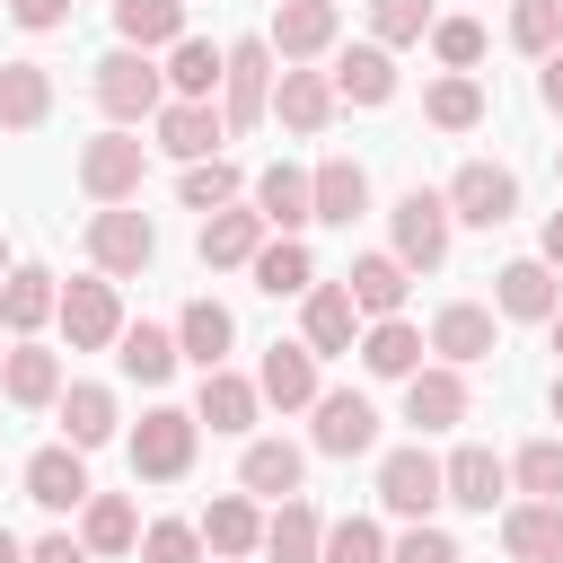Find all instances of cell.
I'll return each mask as SVG.
<instances>
[{
  "label": "cell",
  "instance_id": "obj_1",
  "mask_svg": "<svg viewBox=\"0 0 563 563\" xmlns=\"http://www.w3.org/2000/svg\"><path fill=\"white\" fill-rule=\"evenodd\" d=\"M88 97H97L114 123H141V114H158V106H167V70H158L141 44H114V53L88 70Z\"/></svg>",
  "mask_w": 563,
  "mask_h": 563
},
{
  "label": "cell",
  "instance_id": "obj_2",
  "mask_svg": "<svg viewBox=\"0 0 563 563\" xmlns=\"http://www.w3.org/2000/svg\"><path fill=\"white\" fill-rule=\"evenodd\" d=\"M141 176H150V141H132L123 123L79 150V194H88V202H132Z\"/></svg>",
  "mask_w": 563,
  "mask_h": 563
},
{
  "label": "cell",
  "instance_id": "obj_3",
  "mask_svg": "<svg viewBox=\"0 0 563 563\" xmlns=\"http://www.w3.org/2000/svg\"><path fill=\"white\" fill-rule=\"evenodd\" d=\"M150 255H158V220L150 211H132V202H106L97 220H88V264L97 273H150Z\"/></svg>",
  "mask_w": 563,
  "mask_h": 563
},
{
  "label": "cell",
  "instance_id": "obj_4",
  "mask_svg": "<svg viewBox=\"0 0 563 563\" xmlns=\"http://www.w3.org/2000/svg\"><path fill=\"white\" fill-rule=\"evenodd\" d=\"M194 440H202V422H194V413H176V405H150V413H141V431H132V475H150V484H176V475L194 466Z\"/></svg>",
  "mask_w": 563,
  "mask_h": 563
},
{
  "label": "cell",
  "instance_id": "obj_5",
  "mask_svg": "<svg viewBox=\"0 0 563 563\" xmlns=\"http://www.w3.org/2000/svg\"><path fill=\"white\" fill-rule=\"evenodd\" d=\"M378 501L396 510V519H431L440 501H449V475H440V457L413 440V449H387L378 457Z\"/></svg>",
  "mask_w": 563,
  "mask_h": 563
},
{
  "label": "cell",
  "instance_id": "obj_6",
  "mask_svg": "<svg viewBox=\"0 0 563 563\" xmlns=\"http://www.w3.org/2000/svg\"><path fill=\"white\" fill-rule=\"evenodd\" d=\"M220 114H229V132H255V123L273 114V44H264V35H246V44H229V79H220Z\"/></svg>",
  "mask_w": 563,
  "mask_h": 563
},
{
  "label": "cell",
  "instance_id": "obj_7",
  "mask_svg": "<svg viewBox=\"0 0 563 563\" xmlns=\"http://www.w3.org/2000/svg\"><path fill=\"white\" fill-rule=\"evenodd\" d=\"M396 255L413 264V273H431V264H449V229H457V211H449V194H431V185H413L396 211Z\"/></svg>",
  "mask_w": 563,
  "mask_h": 563
},
{
  "label": "cell",
  "instance_id": "obj_8",
  "mask_svg": "<svg viewBox=\"0 0 563 563\" xmlns=\"http://www.w3.org/2000/svg\"><path fill=\"white\" fill-rule=\"evenodd\" d=\"M62 334H70V352H106V343H123V299H114V273L62 282Z\"/></svg>",
  "mask_w": 563,
  "mask_h": 563
},
{
  "label": "cell",
  "instance_id": "obj_9",
  "mask_svg": "<svg viewBox=\"0 0 563 563\" xmlns=\"http://www.w3.org/2000/svg\"><path fill=\"white\" fill-rule=\"evenodd\" d=\"M308 413H317V431H308L317 457H361V449H378V405H369L361 387H325Z\"/></svg>",
  "mask_w": 563,
  "mask_h": 563
},
{
  "label": "cell",
  "instance_id": "obj_10",
  "mask_svg": "<svg viewBox=\"0 0 563 563\" xmlns=\"http://www.w3.org/2000/svg\"><path fill=\"white\" fill-rule=\"evenodd\" d=\"M449 211H457L466 229H501V220L519 211V176L493 167V158H466V167L449 176Z\"/></svg>",
  "mask_w": 563,
  "mask_h": 563
},
{
  "label": "cell",
  "instance_id": "obj_11",
  "mask_svg": "<svg viewBox=\"0 0 563 563\" xmlns=\"http://www.w3.org/2000/svg\"><path fill=\"white\" fill-rule=\"evenodd\" d=\"M405 422L431 440V431H449V422H466V369L457 361H431V369H413L405 378Z\"/></svg>",
  "mask_w": 563,
  "mask_h": 563
},
{
  "label": "cell",
  "instance_id": "obj_12",
  "mask_svg": "<svg viewBox=\"0 0 563 563\" xmlns=\"http://www.w3.org/2000/svg\"><path fill=\"white\" fill-rule=\"evenodd\" d=\"M150 123H158V150H167V158H185V167H194V158H211V150L229 141V114H211V97H176V106H158Z\"/></svg>",
  "mask_w": 563,
  "mask_h": 563
},
{
  "label": "cell",
  "instance_id": "obj_13",
  "mask_svg": "<svg viewBox=\"0 0 563 563\" xmlns=\"http://www.w3.org/2000/svg\"><path fill=\"white\" fill-rule=\"evenodd\" d=\"M299 343H308L317 361H334V352L361 343V308H352L343 282H317V290H308V308H299Z\"/></svg>",
  "mask_w": 563,
  "mask_h": 563
},
{
  "label": "cell",
  "instance_id": "obj_14",
  "mask_svg": "<svg viewBox=\"0 0 563 563\" xmlns=\"http://www.w3.org/2000/svg\"><path fill=\"white\" fill-rule=\"evenodd\" d=\"M79 457H88V449H70V440H53V449H35V457H26V501H35V510H79V501L97 493Z\"/></svg>",
  "mask_w": 563,
  "mask_h": 563
},
{
  "label": "cell",
  "instance_id": "obj_15",
  "mask_svg": "<svg viewBox=\"0 0 563 563\" xmlns=\"http://www.w3.org/2000/svg\"><path fill=\"white\" fill-rule=\"evenodd\" d=\"M334 26H343L334 0H273V35H264V44H273L282 62H317V53L334 44Z\"/></svg>",
  "mask_w": 563,
  "mask_h": 563
},
{
  "label": "cell",
  "instance_id": "obj_16",
  "mask_svg": "<svg viewBox=\"0 0 563 563\" xmlns=\"http://www.w3.org/2000/svg\"><path fill=\"white\" fill-rule=\"evenodd\" d=\"M255 211H264V229H282V238H299V229L317 220V185H308V167H290V158H273V167L255 176Z\"/></svg>",
  "mask_w": 563,
  "mask_h": 563
},
{
  "label": "cell",
  "instance_id": "obj_17",
  "mask_svg": "<svg viewBox=\"0 0 563 563\" xmlns=\"http://www.w3.org/2000/svg\"><path fill=\"white\" fill-rule=\"evenodd\" d=\"M343 290H352V308H361V317H405V290H413V264H405V255H352V273H343Z\"/></svg>",
  "mask_w": 563,
  "mask_h": 563
},
{
  "label": "cell",
  "instance_id": "obj_18",
  "mask_svg": "<svg viewBox=\"0 0 563 563\" xmlns=\"http://www.w3.org/2000/svg\"><path fill=\"white\" fill-rule=\"evenodd\" d=\"M493 299H501V317H528V325H545V317L563 308V290H554V264H545V255L501 264V273H493Z\"/></svg>",
  "mask_w": 563,
  "mask_h": 563
},
{
  "label": "cell",
  "instance_id": "obj_19",
  "mask_svg": "<svg viewBox=\"0 0 563 563\" xmlns=\"http://www.w3.org/2000/svg\"><path fill=\"white\" fill-rule=\"evenodd\" d=\"M62 317V282L44 273V264H9V282H0V325L9 334H35V325H53Z\"/></svg>",
  "mask_w": 563,
  "mask_h": 563
},
{
  "label": "cell",
  "instance_id": "obj_20",
  "mask_svg": "<svg viewBox=\"0 0 563 563\" xmlns=\"http://www.w3.org/2000/svg\"><path fill=\"white\" fill-rule=\"evenodd\" d=\"M255 387H264V405H282V413H308L325 387H317V352L308 343H273L264 352V369H255Z\"/></svg>",
  "mask_w": 563,
  "mask_h": 563
},
{
  "label": "cell",
  "instance_id": "obj_21",
  "mask_svg": "<svg viewBox=\"0 0 563 563\" xmlns=\"http://www.w3.org/2000/svg\"><path fill=\"white\" fill-rule=\"evenodd\" d=\"M0 396H9V405H62V361H53L35 334H18V343L0 352Z\"/></svg>",
  "mask_w": 563,
  "mask_h": 563
},
{
  "label": "cell",
  "instance_id": "obj_22",
  "mask_svg": "<svg viewBox=\"0 0 563 563\" xmlns=\"http://www.w3.org/2000/svg\"><path fill=\"white\" fill-rule=\"evenodd\" d=\"M431 352H440V361H457V369L493 361V308H475V299H449V308L431 317Z\"/></svg>",
  "mask_w": 563,
  "mask_h": 563
},
{
  "label": "cell",
  "instance_id": "obj_23",
  "mask_svg": "<svg viewBox=\"0 0 563 563\" xmlns=\"http://www.w3.org/2000/svg\"><path fill=\"white\" fill-rule=\"evenodd\" d=\"M255 413H264V387H255V378H238V369H202L194 422H211V431H255Z\"/></svg>",
  "mask_w": 563,
  "mask_h": 563
},
{
  "label": "cell",
  "instance_id": "obj_24",
  "mask_svg": "<svg viewBox=\"0 0 563 563\" xmlns=\"http://www.w3.org/2000/svg\"><path fill=\"white\" fill-rule=\"evenodd\" d=\"M202 545H211L220 563H246V554H264V519H255V493H220V501L202 510Z\"/></svg>",
  "mask_w": 563,
  "mask_h": 563
},
{
  "label": "cell",
  "instance_id": "obj_25",
  "mask_svg": "<svg viewBox=\"0 0 563 563\" xmlns=\"http://www.w3.org/2000/svg\"><path fill=\"white\" fill-rule=\"evenodd\" d=\"M501 545L519 563H563V501H510L501 510Z\"/></svg>",
  "mask_w": 563,
  "mask_h": 563
},
{
  "label": "cell",
  "instance_id": "obj_26",
  "mask_svg": "<svg viewBox=\"0 0 563 563\" xmlns=\"http://www.w3.org/2000/svg\"><path fill=\"white\" fill-rule=\"evenodd\" d=\"M273 114L290 132H325L334 123V70H282L273 79Z\"/></svg>",
  "mask_w": 563,
  "mask_h": 563
},
{
  "label": "cell",
  "instance_id": "obj_27",
  "mask_svg": "<svg viewBox=\"0 0 563 563\" xmlns=\"http://www.w3.org/2000/svg\"><path fill=\"white\" fill-rule=\"evenodd\" d=\"M308 185H317V220L325 229H352L369 211V167L361 158H325V167H308Z\"/></svg>",
  "mask_w": 563,
  "mask_h": 563
},
{
  "label": "cell",
  "instance_id": "obj_28",
  "mask_svg": "<svg viewBox=\"0 0 563 563\" xmlns=\"http://www.w3.org/2000/svg\"><path fill=\"white\" fill-rule=\"evenodd\" d=\"M229 343H238V317H229L220 299H185V317H176V352H185L194 369H220Z\"/></svg>",
  "mask_w": 563,
  "mask_h": 563
},
{
  "label": "cell",
  "instance_id": "obj_29",
  "mask_svg": "<svg viewBox=\"0 0 563 563\" xmlns=\"http://www.w3.org/2000/svg\"><path fill=\"white\" fill-rule=\"evenodd\" d=\"M440 475H449V501H457V510H493V501L510 493V466H501L484 440H466V449H457Z\"/></svg>",
  "mask_w": 563,
  "mask_h": 563
},
{
  "label": "cell",
  "instance_id": "obj_30",
  "mask_svg": "<svg viewBox=\"0 0 563 563\" xmlns=\"http://www.w3.org/2000/svg\"><path fill=\"white\" fill-rule=\"evenodd\" d=\"M53 114V70L44 62H0V132H35Z\"/></svg>",
  "mask_w": 563,
  "mask_h": 563
},
{
  "label": "cell",
  "instance_id": "obj_31",
  "mask_svg": "<svg viewBox=\"0 0 563 563\" xmlns=\"http://www.w3.org/2000/svg\"><path fill=\"white\" fill-rule=\"evenodd\" d=\"M334 97H352V106H387L396 97V53L369 35V44H352L343 62H334Z\"/></svg>",
  "mask_w": 563,
  "mask_h": 563
},
{
  "label": "cell",
  "instance_id": "obj_32",
  "mask_svg": "<svg viewBox=\"0 0 563 563\" xmlns=\"http://www.w3.org/2000/svg\"><path fill=\"white\" fill-rule=\"evenodd\" d=\"M255 246H264V211H238V202L202 211V264L211 273L220 264H255Z\"/></svg>",
  "mask_w": 563,
  "mask_h": 563
},
{
  "label": "cell",
  "instance_id": "obj_33",
  "mask_svg": "<svg viewBox=\"0 0 563 563\" xmlns=\"http://www.w3.org/2000/svg\"><path fill=\"white\" fill-rule=\"evenodd\" d=\"M246 273H255V290H264V299H308V290H317V264H308V246H299V238H264Z\"/></svg>",
  "mask_w": 563,
  "mask_h": 563
},
{
  "label": "cell",
  "instance_id": "obj_34",
  "mask_svg": "<svg viewBox=\"0 0 563 563\" xmlns=\"http://www.w3.org/2000/svg\"><path fill=\"white\" fill-rule=\"evenodd\" d=\"M422 352H431V343H422L405 317H369V334H361V369H369V378H413Z\"/></svg>",
  "mask_w": 563,
  "mask_h": 563
},
{
  "label": "cell",
  "instance_id": "obj_35",
  "mask_svg": "<svg viewBox=\"0 0 563 563\" xmlns=\"http://www.w3.org/2000/svg\"><path fill=\"white\" fill-rule=\"evenodd\" d=\"M264 554H273V563H317V554H325V519H317V501L290 493V501L264 519Z\"/></svg>",
  "mask_w": 563,
  "mask_h": 563
},
{
  "label": "cell",
  "instance_id": "obj_36",
  "mask_svg": "<svg viewBox=\"0 0 563 563\" xmlns=\"http://www.w3.org/2000/svg\"><path fill=\"white\" fill-rule=\"evenodd\" d=\"M299 475H308V457H299L290 440H246V457H238V484H246V493H273V501H290Z\"/></svg>",
  "mask_w": 563,
  "mask_h": 563
},
{
  "label": "cell",
  "instance_id": "obj_37",
  "mask_svg": "<svg viewBox=\"0 0 563 563\" xmlns=\"http://www.w3.org/2000/svg\"><path fill=\"white\" fill-rule=\"evenodd\" d=\"M79 537H88V554H132L141 545V510L123 493H88L79 501Z\"/></svg>",
  "mask_w": 563,
  "mask_h": 563
},
{
  "label": "cell",
  "instance_id": "obj_38",
  "mask_svg": "<svg viewBox=\"0 0 563 563\" xmlns=\"http://www.w3.org/2000/svg\"><path fill=\"white\" fill-rule=\"evenodd\" d=\"M229 79V44H202V35H176L167 44V88L176 97H211Z\"/></svg>",
  "mask_w": 563,
  "mask_h": 563
},
{
  "label": "cell",
  "instance_id": "obj_39",
  "mask_svg": "<svg viewBox=\"0 0 563 563\" xmlns=\"http://www.w3.org/2000/svg\"><path fill=\"white\" fill-rule=\"evenodd\" d=\"M114 361H123V378H141V387H167L185 352H176V334H167V325H123Z\"/></svg>",
  "mask_w": 563,
  "mask_h": 563
},
{
  "label": "cell",
  "instance_id": "obj_40",
  "mask_svg": "<svg viewBox=\"0 0 563 563\" xmlns=\"http://www.w3.org/2000/svg\"><path fill=\"white\" fill-rule=\"evenodd\" d=\"M114 422H123V413H114V396H106V387H88V378H79V387H62V440H70V449H106V440H114Z\"/></svg>",
  "mask_w": 563,
  "mask_h": 563
},
{
  "label": "cell",
  "instance_id": "obj_41",
  "mask_svg": "<svg viewBox=\"0 0 563 563\" xmlns=\"http://www.w3.org/2000/svg\"><path fill=\"white\" fill-rule=\"evenodd\" d=\"M114 35L141 44V53H158V44L185 35V0H114Z\"/></svg>",
  "mask_w": 563,
  "mask_h": 563
},
{
  "label": "cell",
  "instance_id": "obj_42",
  "mask_svg": "<svg viewBox=\"0 0 563 563\" xmlns=\"http://www.w3.org/2000/svg\"><path fill=\"white\" fill-rule=\"evenodd\" d=\"M422 114H431L440 132H475V123H484V88H475L466 70H449V79H431V97H422Z\"/></svg>",
  "mask_w": 563,
  "mask_h": 563
},
{
  "label": "cell",
  "instance_id": "obj_43",
  "mask_svg": "<svg viewBox=\"0 0 563 563\" xmlns=\"http://www.w3.org/2000/svg\"><path fill=\"white\" fill-rule=\"evenodd\" d=\"M510 484H519L528 501H563V440H528V449L510 457Z\"/></svg>",
  "mask_w": 563,
  "mask_h": 563
},
{
  "label": "cell",
  "instance_id": "obj_44",
  "mask_svg": "<svg viewBox=\"0 0 563 563\" xmlns=\"http://www.w3.org/2000/svg\"><path fill=\"white\" fill-rule=\"evenodd\" d=\"M440 18H431V0H369V35L396 53V44H422Z\"/></svg>",
  "mask_w": 563,
  "mask_h": 563
},
{
  "label": "cell",
  "instance_id": "obj_45",
  "mask_svg": "<svg viewBox=\"0 0 563 563\" xmlns=\"http://www.w3.org/2000/svg\"><path fill=\"white\" fill-rule=\"evenodd\" d=\"M510 44L545 62V53L563 44V0H519V9H510Z\"/></svg>",
  "mask_w": 563,
  "mask_h": 563
},
{
  "label": "cell",
  "instance_id": "obj_46",
  "mask_svg": "<svg viewBox=\"0 0 563 563\" xmlns=\"http://www.w3.org/2000/svg\"><path fill=\"white\" fill-rule=\"evenodd\" d=\"M211 545H202V528L194 519H150L141 528V563H202Z\"/></svg>",
  "mask_w": 563,
  "mask_h": 563
},
{
  "label": "cell",
  "instance_id": "obj_47",
  "mask_svg": "<svg viewBox=\"0 0 563 563\" xmlns=\"http://www.w3.org/2000/svg\"><path fill=\"white\" fill-rule=\"evenodd\" d=\"M317 563H387V537H378V519H334Z\"/></svg>",
  "mask_w": 563,
  "mask_h": 563
},
{
  "label": "cell",
  "instance_id": "obj_48",
  "mask_svg": "<svg viewBox=\"0 0 563 563\" xmlns=\"http://www.w3.org/2000/svg\"><path fill=\"white\" fill-rule=\"evenodd\" d=\"M220 202H238V167L229 158H194L185 167V211H220Z\"/></svg>",
  "mask_w": 563,
  "mask_h": 563
},
{
  "label": "cell",
  "instance_id": "obj_49",
  "mask_svg": "<svg viewBox=\"0 0 563 563\" xmlns=\"http://www.w3.org/2000/svg\"><path fill=\"white\" fill-rule=\"evenodd\" d=\"M431 53H440L449 70H475V62H484V26H475V18H440V26H431Z\"/></svg>",
  "mask_w": 563,
  "mask_h": 563
},
{
  "label": "cell",
  "instance_id": "obj_50",
  "mask_svg": "<svg viewBox=\"0 0 563 563\" xmlns=\"http://www.w3.org/2000/svg\"><path fill=\"white\" fill-rule=\"evenodd\" d=\"M387 563H466V554H457V537H440L431 519H413V528H405V545H396Z\"/></svg>",
  "mask_w": 563,
  "mask_h": 563
},
{
  "label": "cell",
  "instance_id": "obj_51",
  "mask_svg": "<svg viewBox=\"0 0 563 563\" xmlns=\"http://www.w3.org/2000/svg\"><path fill=\"white\" fill-rule=\"evenodd\" d=\"M9 18L26 35H53V26H70V0H9Z\"/></svg>",
  "mask_w": 563,
  "mask_h": 563
},
{
  "label": "cell",
  "instance_id": "obj_52",
  "mask_svg": "<svg viewBox=\"0 0 563 563\" xmlns=\"http://www.w3.org/2000/svg\"><path fill=\"white\" fill-rule=\"evenodd\" d=\"M26 563H97V554H88V537H62V528H53V537L26 545Z\"/></svg>",
  "mask_w": 563,
  "mask_h": 563
},
{
  "label": "cell",
  "instance_id": "obj_53",
  "mask_svg": "<svg viewBox=\"0 0 563 563\" xmlns=\"http://www.w3.org/2000/svg\"><path fill=\"white\" fill-rule=\"evenodd\" d=\"M537 97H545V114H563V44L545 53V79H537Z\"/></svg>",
  "mask_w": 563,
  "mask_h": 563
},
{
  "label": "cell",
  "instance_id": "obj_54",
  "mask_svg": "<svg viewBox=\"0 0 563 563\" xmlns=\"http://www.w3.org/2000/svg\"><path fill=\"white\" fill-rule=\"evenodd\" d=\"M537 255H545V264H554V273H563V211H554V220H545V238H537Z\"/></svg>",
  "mask_w": 563,
  "mask_h": 563
},
{
  "label": "cell",
  "instance_id": "obj_55",
  "mask_svg": "<svg viewBox=\"0 0 563 563\" xmlns=\"http://www.w3.org/2000/svg\"><path fill=\"white\" fill-rule=\"evenodd\" d=\"M0 563H26V545H18V537H9V528H0Z\"/></svg>",
  "mask_w": 563,
  "mask_h": 563
},
{
  "label": "cell",
  "instance_id": "obj_56",
  "mask_svg": "<svg viewBox=\"0 0 563 563\" xmlns=\"http://www.w3.org/2000/svg\"><path fill=\"white\" fill-rule=\"evenodd\" d=\"M545 334H554V352H563V308H554V317H545Z\"/></svg>",
  "mask_w": 563,
  "mask_h": 563
},
{
  "label": "cell",
  "instance_id": "obj_57",
  "mask_svg": "<svg viewBox=\"0 0 563 563\" xmlns=\"http://www.w3.org/2000/svg\"><path fill=\"white\" fill-rule=\"evenodd\" d=\"M554 422H563V369H554Z\"/></svg>",
  "mask_w": 563,
  "mask_h": 563
},
{
  "label": "cell",
  "instance_id": "obj_58",
  "mask_svg": "<svg viewBox=\"0 0 563 563\" xmlns=\"http://www.w3.org/2000/svg\"><path fill=\"white\" fill-rule=\"evenodd\" d=\"M0 282H9V238H0Z\"/></svg>",
  "mask_w": 563,
  "mask_h": 563
},
{
  "label": "cell",
  "instance_id": "obj_59",
  "mask_svg": "<svg viewBox=\"0 0 563 563\" xmlns=\"http://www.w3.org/2000/svg\"><path fill=\"white\" fill-rule=\"evenodd\" d=\"M554 176H563V150H554Z\"/></svg>",
  "mask_w": 563,
  "mask_h": 563
},
{
  "label": "cell",
  "instance_id": "obj_60",
  "mask_svg": "<svg viewBox=\"0 0 563 563\" xmlns=\"http://www.w3.org/2000/svg\"><path fill=\"white\" fill-rule=\"evenodd\" d=\"M211 563H220V554H211Z\"/></svg>",
  "mask_w": 563,
  "mask_h": 563
}]
</instances>
